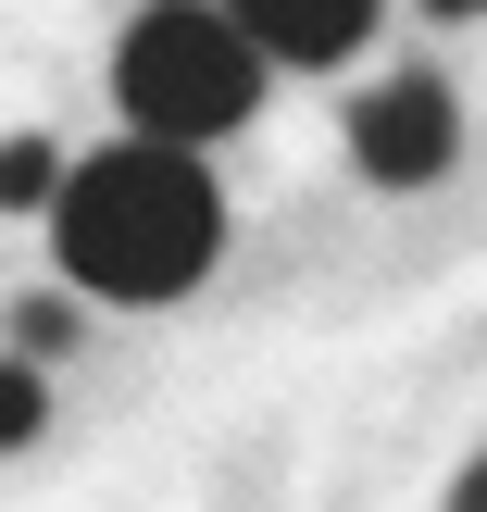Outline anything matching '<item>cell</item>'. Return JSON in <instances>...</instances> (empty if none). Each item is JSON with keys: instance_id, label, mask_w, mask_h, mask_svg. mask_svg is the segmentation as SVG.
I'll return each instance as SVG.
<instances>
[{"instance_id": "obj_1", "label": "cell", "mask_w": 487, "mask_h": 512, "mask_svg": "<svg viewBox=\"0 0 487 512\" xmlns=\"http://www.w3.org/2000/svg\"><path fill=\"white\" fill-rule=\"evenodd\" d=\"M50 250L88 300H150L200 288L225 250V188L200 175V150H163V138H125V150H88L63 175V213H50Z\"/></svg>"}, {"instance_id": "obj_2", "label": "cell", "mask_w": 487, "mask_h": 512, "mask_svg": "<svg viewBox=\"0 0 487 512\" xmlns=\"http://www.w3.org/2000/svg\"><path fill=\"white\" fill-rule=\"evenodd\" d=\"M113 100L138 138L163 150H213L263 113V50L225 25V0H150L113 50Z\"/></svg>"}, {"instance_id": "obj_3", "label": "cell", "mask_w": 487, "mask_h": 512, "mask_svg": "<svg viewBox=\"0 0 487 512\" xmlns=\"http://www.w3.org/2000/svg\"><path fill=\"white\" fill-rule=\"evenodd\" d=\"M450 150H463V113H450L438 75H388V88L350 100V163H363L375 188H438Z\"/></svg>"}, {"instance_id": "obj_4", "label": "cell", "mask_w": 487, "mask_h": 512, "mask_svg": "<svg viewBox=\"0 0 487 512\" xmlns=\"http://www.w3.org/2000/svg\"><path fill=\"white\" fill-rule=\"evenodd\" d=\"M375 13H388V0H225V25H238L263 63H350V50L375 38Z\"/></svg>"}, {"instance_id": "obj_5", "label": "cell", "mask_w": 487, "mask_h": 512, "mask_svg": "<svg viewBox=\"0 0 487 512\" xmlns=\"http://www.w3.org/2000/svg\"><path fill=\"white\" fill-rule=\"evenodd\" d=\"M63 150L50 138H0V213H63Z\"/></svg>"}, {"instance_id": "obj_6", "label": "cell", "mask_w": 487, "mask_h": 512, "mask_svg": "<svg viewBox=\"0 0 487 512\" xmlns=\"http://www.w3.org/2000/svg\"><path fill=\"white\" fill-rule=\"evenodd\" d=\"M50 425V388H38V363H0V450H25Z\"/></svg>"}, {"instance_id": "obj_7", "label": "cell", "mask_w": 487, "mask_h": 512, "mask_svg": "<svg viewBox=\"0 0 487 512\" xmlns=\"http://www.w3.org/2000/svg\"><path fill=\"white\" fill-rule=\"evenodd\" d=\"M450 512H487V463H475V475H463V488H450Z\"/></svg>"}, {"instance_id": "obj_8", "label": "cell", "mask_w": 487, "mask_h": 512, "mask_svg": "<svg viewBox=\"0 0 487 512\" xmlns=\"http://www.w3.org/2000/svg\"><path fill=\"white\" fill-rule=\"evenodd\" d=\"M425 13H438V25H463V13H487V0H425Z\"/></svg>"}]
</instances>
